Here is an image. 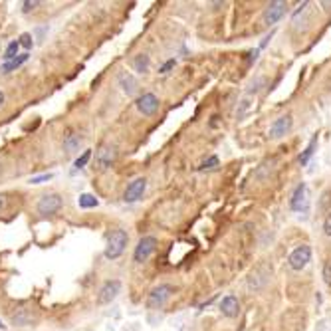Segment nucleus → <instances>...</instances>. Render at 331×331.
Returning a JSON list of instances; mask_svg holds the SVG:
<instances>
[{"label":"nucleus","instance_id":"nucleus-1","mask_svg":"<svg viewBox=\"0 0 331 331\" xmlns=\"http://www.w3.org/2000/svg\"><path fill=\"white\" fill-rule=\"evenodd\" d=\"M129 242V236L125 230H113L107 238V246H106V258L107 260H117V258L125 252V246Z\"/></svg>","mask_w":331,"mask_h":331},{"label":"nucleus","instance_id":"nucleus-2","mask_svg":"<svg viewBox=\"0 0 331 331\" xmlns=\"http://www.w3.org/2000/svg\"><path fill=\"white\" fill-rule=\"evenodd\" d=\"M115 161H117V147L111 145V143L99 145V149L95 151V167L99 171H107V169L113 167Z\"/></svg>","mask_w":331,"mask_h":331},{"label":"nucleus","instance_id":"nucleus-3","mask_svg":"<svg viewBox=\"0 0 331 331\" xmlns=\"http://www.w3.org/2000/svg\"><path fill=\"white\" fill-rule=\"evenodd\" d=\"M171 296H173V286H169V284H161V286L153 287L149 298H147V307L149 309H161Z\"/></svg>","mask_w":331,"mask_h":331},{"label":"nucleus","instance_id":"nucleus-4","mask_svg":"<svg viewBox=\"0 0 331 331\" xmlns=\"http://www.w3.org/2000/svg\"><path fill=\"white\" fill-rule=\"evenodd\" d=\"M312 260V248L307 246V244H301L298 248H294L292 250V254L287 258V262H289V268L296 272L303 270L305 266H307V262Z\"/></svg>","mask_w":331,"mask_h":331},{"label":"nucleus","instance_id":"nucleus-5","mask_svg":"<svg viewBox=\"0 0 331 331\" xmlns=\"http://www.w3.org/2000/svg\"><path fill=\"white\" fill-rule=\"evenodd\" d=\"M286 8H287V4L284 0H274V2H270V4L266 6L264 14H262L264 24H266V26H272V24H276L278 20H282V16L286 14Z\"/></svg>","mask_w":331,"mask_h":331},{"label":"nucleus","instance_id":"nucleus-6","mask_svg":"<svg viewBox=\"0 0 331 331\" xmlns=\"http://www.w3.org/2000/svg\"><path fill=\"white\" fill-rule=\"evenodd\" d=\"M61 204H64V200H61L60 195H44L40 200H38V212L42 214V216H52V214H56V212L61 209Z\"/></svg>","mask_w":331,"mask_h":331},{"label":"nucleus","instance_id":"nucleus-7","mask_svg":"<svg viewBox=\"0 0 331 331\" xmlns=\"http://www.w3.org/2000/svg\"><path fill=\"white\" fill-rule=\"evenodd\" d=\"M155 248H157V238H155V236H143V238L139 240V244H137L135 254H133L135 262H139V264L147 262L151 258V254L155 252Z\"/></svg>","mask_w":331,"mask_h":331},{"label":"nucleus","instance_id":"nucleus-8","mask_svg":"<svg viewBox=\"0 0 331 331\" xmlns=\"http://www.w3.org/2000/svg\"><path fill=\"white\" fill-rule=\"evenodd\" d=\"M135 106L141 115L151 117V115H155L157 109H159V97H157L155 93H143L141 97H137Z\"/></svg>","mask_w":331,"mask_h":331},{"label":"nucleus","instance_id":"nucleus-9","mask_svg":"<svg viewBox=\"0 0 331 331\" xmlns=\"http://www.w3.org/2000/svg\"><path fill=\"white\" fill-rule=\"evenodd\" d=\"M119 292H121L119 280H107L106 284L101 286V289H99V294H97V303H101V305L111 303V301L117 298Z\"/></svg>","mask_w":331,"mask_h":331},{"label":"nucleus","instance_id":"nucleus-10","mask_svg":"<svg viewBox=\"0 0 331 331\" xmlns=\"http://www.w3.org/2000/svg\"><path fill=\"white\" fill-rule=\"evenodd\" d=\"M292 125H294L292 115H282V117H278V119L270 125L268 137H270V139H280V137L287 135V133L292 131Z\"/></svg>","mask_w":331,"mask_h":331},{"label":"nucleus","instance_id":"nucleus-11","mask_svg":"<svg viewBox=\"0 0 331 331\" xmlns=\"http://www.w3.org/2000/svg\"><path fill=\"white\" fill-rule=\"evenodd\" d=\"M289 209L296 212L307 209V184H305V182H300V184L296 187L294 195L289 198Z\"/></svg>","mask_w":331,"mask_h":331},{"label":"nucleus","instance_id":"nucleus-12","mask_svg":"<svg viewBox=\"0 0 331 331\" xmlns=\"http://www.w3.org/2000/svg\"><path fill=\"white\" fill-rule=\"evenodd\" d=\"M145 189H147V179L139 177V179H135L133 182H129V187L125 189L123 200H125V202H135V200H139V198L143 196Z\"/></svg>","mask_w":331,"mask_h":331},{"label":"nucleus","instance_id":"nucleus-13","mask_svg":"<svg viewBox=\"0 0 331 331\" xmlns=\"http://www.w3.org/2000/svg\"><path fill=\"white\" fill-rule=\"evenodd\" d=\"M220 312L226 317H236L240 314V301L236 296H226L224 300L220 301Z\"/></svg>","mask_w":331,"mask_h":331},{"label":"nucleus","instance_id":"nucleus-14","mask_svg":"<svg viewBox=\"0 0 331 331\" xmlns=\"http://www.w3.org/2000/svg\"><path fill=\"white\" fill-rule=\"evenodd\" d=\"M119 86L123 88V91H125L127 95H133L137 90V79L131 74L123 72V74H119Z\"/></svg>","mask_w":331,"mask_h":331},{"label":"nucleus","instance_id":"nucleus-15","mask_svg":"<svg viewBox=\"0 0 331 331\" xmlns=\"http://www.w3.org/2000/svg\"><path fill=\"white\" fill-rule=\"evenodd\" d=\"M28 61V52H24V54H18L14 60H10V61H4L2 64V72L4 74H10V72H14V70H18L22 64H26Z\"/></svg>","mask_w":331,"mask_h":331},{"label":"nucleus","instance_id":"nucleus-16","mask_svg":"<svg viewBox=\"0 0 331 331\" xmlns=\"http://www.w3.org/2000/svg\"><path fill=\"white\" fill-rule=\"evenodd\" d=\"M79 143H81V137L75 135V133H70L64 141V149H66V153H75L79 149Z\"/></svg>","mask_w":331,"mask_h":331},{"label":"nucleus","instance_id":"nucleus-17","mask_svg":"<svg viewBox=\"0 0 331 331\" xmlns=\"http://www.w3.org/2000/svg\"><path fill=\"white\" fill-rule=\"evenodd\" d=\"M149 56H145V54H139L135 60H133V68H135V72L139 74H147L149 72Z\"/></svg>","mask_w":331,"mask_h":331},{"label":"nucleus","instance_id":"nucleus-18","mask_svg":"<svg viewBox=\"0 0 331 331\" xmlns=\"http://www.w3.org/2000/svg\"><path fill=\"white\" fill-rule=\"evenodd\" d=\"M316 147H317V135H314V139L309 141V145L305 147V151L301 153L300 159H298V161H300V165H307V161L312 159V155H314V151H316Z\"/></svg>","mask_w":331,"mask_h":331},{"label":"nucleus","instance_id":"nucleus-19","mask_svg":"<svg viewBox=\"0 0 331 331\" xmlns=\"http://www.w3.org/2000/svg\"><path fill=\"white\" fill-rule=\"evenodd\" d=\"M79 209H95L97 204H99V200L95 198L93 195H90V193H86V195L79 196Z\"/></svg>","mask_w":331,"mask_h":331},{"label":"nucleus","instance_id":"nucleus-20","mask_svg":"<svg viewBox=\"0 0 331 331\" xmlns=\"http://www.w3.org/2000/svg\"><path fill=\"white\" fill-rule=\"evenodd\" d=\"M18 50H20V42H18V40H16V42H10V44H8V48H6V52H4V56H2V58H4L6 61L14 60L16 56H18Z\"/></svg>","mask_w":331,"mask_h":331},{"label":"nucleus","instance_id":"nucleus-21","mask_svg":"<svg viewBox=\"0 0 331 331\" xmlns=\"http://www.w3.org/2000/svg\"><path fill=\"white\" fill-rule=\"evenodd\" d=\"M218 165H220L218 157H214V155H212V157H209V159H204V161L200 163V167H198V169H200V171H212V169H216Z\"/></svg>","mask_w":331,"mask_h":331},{"label":"nucleus","instance_id":"nucleus-22","mask_svg":"<svg viewBox=\"0 0 331 331\" xmlns=\"http://www.w3.org/2000/svg\"><path fill=\"white\" fill-rule=\"evenodd\" d=\"M90 159H91V151H84V155L75 159V169H84V167L88 165Z\"/></svg>","mask_w":331,"mask_h":331},{"label":"nucleus","instance_id":"nucleus-23","mask_svg":"<svg viewBox=\"0 0 331 331\" xmlns=\"http://www.w3.org/2000/svg\"><path fill=\"white\" fill-rule=\"evenodd\" d=\"M323 282L331 286V260H327L325 264H323Z\"/></svg>","mask_w":331,"mask_h":331},{"label":"nucleus","instance_id":"nucleus-24","mask_svg":"<svg viewBox=\"0 0 331 331\" xmlns=\"http://www.w3.org/2000/svg\"><path fill=\"white\" fill-rule=\"evenodd\" d=\"M54 175L52 173H46V175H40V177H32L30 179V182L32 184H42V182H46V181H50Z\"/></svg>","mask_w":331,"mask_h":331},{"label":"nucleus","instance_id":"nucleus-25","mask_svg":"<svg viewBox=\"0 0 331 331\" xmlns=\"http://www.w3.org/2000/svg\"><path fill=\"white\" fill-rule=\"evenodd\" d=\"M177 66V60H169V61H165L163 66H161V70H159V74H169L173 68Z\"/></svg>","mask_w":331,"mask_h":331},{"label":"nucleus","instance_id":"nucleus-26","mask_svg":"<svg viewBox=\"0 0 331 331\" xmlns=\"http://www.w3.org/2000/svg\"><path fill=\"white\" fill-rule=\"evenodd\" d=\"M18 42H20V46H24L26 50H30V48H32V36H30V34H22Z\"/></svg>","mask_w":331,"mask_h":331},{"label":"nucleus","instance_id":"nucleus-27","mask_svg":"<svg viewBox=\"0 0 331 331\" xmlns=\"http://www.w3.org/2000/svg\"><path fill=\"white\" fill-rule=\"evenodd\" d=\"M22 6H24V8H22L24 12H30V10H34L36 6H40V2H38V0H32V2H30V0H26Z\"/></svg>","mask_w":331,"mask_h":331},{"label":"nucleus","instance_id":"nucleus-28","mask_svg":"<svg viewBox=\"0 0 331 331\" xmlns=\"http://www.w3.org/2000/svg\"><path fill=\"white\" fill-rule=\"evenodd\" d=\"M323 232H325L327 236H331V211H329V214L325 216V220H323Z\"/></svg>","mask_w":331,"mask_h":331},{"label":"nucleus","instance_id":"nucleus-29","mask_svg":"<svg viewBox=\"0 0 331 331\" xmlns=\"http://www.w3.org/2000/svg\"><path fill=\"white\" fill-rule=\"evenodd\" d=\"M4 206H6V195H0V212L4 211Z\"/></svg>","mask_w":331,"mask_h":331},{"label":"nucleus","instance_id":"nucleus-30","mask_svg":"<svg viewBox=\"0 0 331 331\" xmlns=\"http://www.w3.org/2000/svg\"><path fill=\"white\" fill-rule=\"evenodd\" d=\"M4 106V93H2V91H0V107Z\"/></svg>","mask_w":331,"mask_h":331}]
</instances>
